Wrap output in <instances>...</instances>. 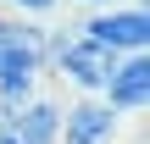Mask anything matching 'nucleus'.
I'll return each mask as SVG.
<instances>
[{
    "mask_svg": "<svg viewBox=\"0 0 150 144\" xmlns=\"http://www.w3.org/2000/svg\"><path fill=\"white\" fill-rule=\"evenodd\" d=\"M50 33L56 28H39L28 17H11L6 33H0V105H22L39 94V78H45V61H50Z\"/></svg>",
    "mask_w": 150,
    "mask_h": 144,
    "instance_id": "obj_1",
    "label": "nucleus"
},
{
    "mask_svg": "<svg viewBox=\"0 0 150 144\" xmlns=\"http://www.w3.org/2000/svg\"><path fill=\"white\" fill-rule=\"evenodd\" d=\"M111 67H117V55L106 50V44H95L89 33H50V61H45V72H56V78H67L78 94H100L106 89V78H111Z\"/></svg>",
    "mask_w": 150,
    "mask_h": 144,
    "instance_id": "obj_2",
    "label": "nucleus"
},
{
    "mask_svg": "<svg viewBox=\"0 0 150 144\" xmlns=\"http://www.w3.org/2000/svg\"><path fill=\"white\" fill-rule=\"evenodd\" d=\"M78 33H89V39L106 44L111 55H145V44H150V17H145V6H100L95 17L78 22Z\"/></svg>",
    "mask_w": 150,
    "mask_h": 144,
    "instance_id": "obj_3",
    "label": "nucleus"
},
{
    "mask_svg": "<svg viewBox=\"0 0 150 144\" xmlns=\"http://www.w3.org/2000/svg\"><path fill=\"white\" fill-rule=\"evenodd\" d=\"M117 133H122V117L100 94H83V100L61 105V139L56 144H117Z\"/></svg>",
    "mask_w": 150,
    "mask_h": 144,
    "instance_id": "obj_4",
    "label": "nucleus"
},
{
    "mask_svg": "<svg viewBox=\"0 0 150 144\" xmlns=\"http://www.w3.org/2000/svg\"><path fill=\"white\" fill-rule=\"evenodd\" d=\"M100 100H106L117 117H139V111L150 105V55H117L111 78H106V89H100Z\"/></svg>",
    "mask_w": 150,
    "mask_h": 144,
    "instance_id": "obj_5",
    "label": "nucleus"
},
{
    "mask_svg": "<svg viewBox=\"0 0 150 144\" xmlns=\"http://www.w3.org/2000/svg\"><path fill=\"white\" fill-rule=\"evenodd\" d=\"M6 133H11L17 144H56V139H61V105H56V100H45V94L22 100V105L11 111Z\"/></svg>",
    "mask_w": 150,
    "mask_h": 144,
    "instance_id": "obj_6",
    "label": "nucleus"
},
{
    "mask_svg": "<svg viewBox=\"0 0 150 144\" xmlns=\"http://www.w3.org/2000/svg\"><path fill=\"white\" fill-rule=\"evenodd\" d=\"M6 11H17V17H45V11H56V0H0Z\"/></svg>",
    "mask_w": 150,
    "mask_h": 144,
    "instance_id": "obj_7",
    "label": "nucleus"
},
{
    "mask_svg": "<svg viewBox=\"0 0 150 144\" xmlns=\"http://www.w3.org/2000/svg\"><path fill=\"white\" fill-rule=\"evenodd\" d=\"M83 6H95V11H100V6H122V0H83ZM128 6H145V0H128Z\"/></svg>",
    "mask_w": 150,
    "mask_h": 144,
    "instance_id": "obj_8",
    "label": "nucleus"
},
{
    "mask_svg": "<svg viewBox=\"0 0 150 144\" xmlns=\"http://www.w3.org/2000/svg\"><path fill=\"white\" fill-rule=\"evenodd\" d=\"M6 122H11V105H0V133H6Z\"/></svg>",
    "mask_w": 150,
    "mask_h": 144,
    "instance_id": "obj_9",
    "label": "nucleus"
},
{
    "mask_svg": "<svg viewBox=\"0 0 150 144\" xmlns=\"http://www.w3.org/2000/svg\"><path fill=\"white\" fill-rule=\"evenodd\" d=\"M0 144H17V139H11V133H0Z\"/></svg>",
    "mask_w": 150,
    "mask_h": 144,
    "instance_id": "obj_10",
    "label": "nucleus"
}]
</instances>
